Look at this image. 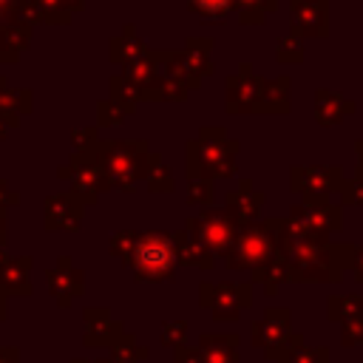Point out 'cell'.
Here are the masks:
<instances>
[{
	"label": "cell",
	"instance_id": "7",
	"mask_svg": "<svg viewBox=\"0 0 363 363\" xmlns=\"http://www.w3.org/2000/svg\"><path fill=\"white\" fill-rule=\"evenodd\" d=\"M233 238V224L221 216H207L201 218V241H207L210 247H227Z\"/></svg>",
	"mask_w": 363,
	"mask_h": 363
},
{
	"label": "cell",
	"instance_id": "4",
	"mask_svg": "<svg viewBox=\"0 0 363 363\" xmlns=\"http://www.w3.org/2000/svg\"><path fill=\"white\" fill-rule=\"evenodd\" d=\"M329 31L326 23V0L315 3H292V34L306 37H323Z\"/></svg>",
	"mask_w": 363,
	"mask_h": 363
},
{
	"label": "cell",
	"instance_id": "6",
	"mask_svg": "<svg viewBox=\"0 0 363 363\" xmlns=\"http://www.w3.org/2000/svg\"><path fill=\"white\" fill-rule=\"evenodd\" d=\"M289 108V77H278L272 82H261V96H258V111H272L281 113Z\"/></svg>",
	"mask_w": 363,
	"mask_h": 363
},
{
	"label": "cell",
	"instance_id": "9",
	"mask_svg": "<svg viewBox=\"0 0 363 363\" xmlns=\"http://www.w3.org/2000/svg\"><path fill=\"white\" fill-rule=\"evenodd\" d=\"M332 318H357L363 312V295H343L332 298Z\"/></svg>",
	"mask_w": 363,
	"mask_h": 363
},
{
	"label": "cell",
	"instance_id": "3",
	"mask_svg": "<svg viewBox=\"0 0 363 363\" xmlns=\"http://www.w3.org/2000/svg\"><path fill=\"white\" fill-rule=\"evenodd\" d=\"M272 255V230L252 224L235 238V261L233 264H258Z\"/></svg>",
	"mask_w": 363,
	"mask_h": 363
},
{
	"label": "cell",
	"instance_id": "11",
	"mask_svg": "<svg viewBox=\"0 0 363 363\" xmlns=\"http://www.w3.org/2000/svg\"><path fill=\"white\" fill-rule=\"evenodd\" d=\"M340 196H343V204H363V170H354L352 179H343Z\"/></svg>",
	"mask_w": 363,
	"mask_h": 363
},
{
	"label": "cell",
	"instance_id": "12",
	"mask_svg": "<svg viewBox=\"0 0 363 363\" xmlns=\"http://www.w3.org/2000/svg\"><path fill=\"white\" fill-rule=\"evenodd\" d=\"M301 57H303L301 37L289 34V37H281V40H278V60H281V62H301Z\"/></svg>",
	"mask_w": 363,
	"mask_h": 363
},
{
	"label": "cell",
	"instance_id": "8",
	"mask_svg": "<svg viewBox=\"0 0 363 363\" xmlns=\"http://www.w3.org/2000/svg\"><path fill=\"white\" fill-rule=\"evenodd\" d=\"M230 201H233V210H235V213H241L244 218H250V216H255V213H258V207H261L264 196H261V193H255V190L244 182V184H241V190H235V193L230 196Z\"/></svg>",
	"mask_w": 363,
	"mask_h": 363
},
{
	"label": "cell",
	"instance_id": "2",
	"mask_svg": "<svg viewBox=\"0 0 363 363\" xmlns=\"http://www.w3.org/2000/svg\"><path fill=\"white\" fill-rule=\"evenodd\" d=\"M343 184V167L340 164H306L292 167V190L303 196H326L332 190H340Z\"/></svg>",
	"mask_w": 363,
	"mask_h": 363
},
{
	"label": "cell",
	"instance_id": "14",
	"mask_svg": "<svg viewBox=\"0 0 363 363\" xmlns=\"http://www.w3.org/2000/svg\"><path fill=\"white\" fill-rule=\"evenodd\" d=\"M354 150H357V170H363V139L354 142Z\"/></svg>",
	"mask_w": 363,
	"mask_h": 363
},
{
	"label": "cell",
	"instance_id": "1",
	"mask_svg": "<svg viewBox=\"0 0 363 363\" xmlns=\"http://www.w3.org/2000/svg\"><path fill=\"white\" fill-rule=\"evenodd\" d=\"M173 244L167 235L159 233H145L136 235L133 247H130V264L142 278H164L173 269Z\"/></svg>",
	"mask_w": 363,
	"mask_h": 363
},
{
	"label": "cell",
	"instance_id": "10",
	"mask_svg": "<svg viewBox=\"0 0 363 363\" xmlns=\"http://www.w3.org/2000/svg\"><path fill=\"white\" fill-rule=\"evenodd\" d=\"M238 0H190V9L204 17H224Z\"/></svg>",
	"mask_w": 363,
	"mask_h": 363
},
{
	"label": "cell",
	"instance_id": "5",
	"mask_svg": "<svg viewBox=\"0 0 363 363\" xmlns=\"http://www.w3.org/2000/svg\"><path fill=\"white\" fill-rule=\"evenodd\" d=\"M354 108H357L354 99H346L343 94H335L326 88H318V94H315V119L320 125H337L349 113H354Z\"/></svg>",
	"mask_w": 363,
	"mask_h": 363
},
{
	"label": "cell",
	"instance_id": "13",
	"mask_svg": "<svg viewBox=\"0 0 363 363\" xmlns=\"http://www.w3.org/2000/svg\"><path fill=\"white\" fill-rule=\"evenodd\" d=\"M352 267H354V275L363 281V244L352 247Z\"/></svg>",
	"mask_w": 363,
	"mask_h": 363
}]
</instances>
